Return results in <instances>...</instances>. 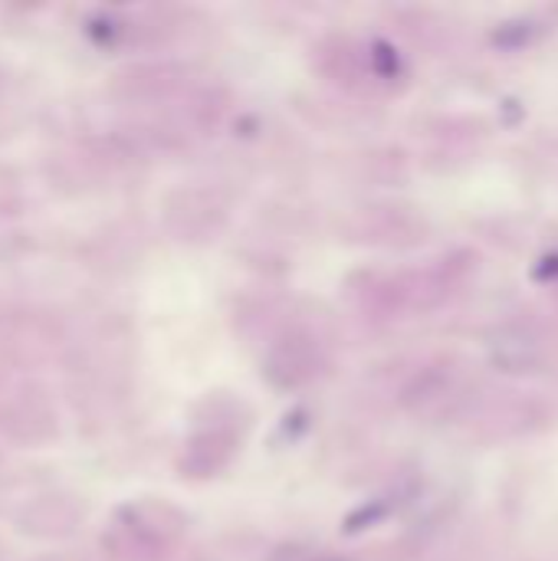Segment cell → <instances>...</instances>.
Here are the masks:
<instances>
[{
  "mask_svg": "<svg viewBox=\"0 0 558 561\" xmlns=\"http://www.w3.org/2000/svg\"><path fill=\"white\" fill-rule=\"evenodd\" d=\"M535 27L529 21H516V24H503V30H496V43L512 47V43H525V37H532Z\"/></svg>",
  "mask_w": 558,
  "mask_h": 561,
  "instance_id": "cell-1",
  "label": "cell"
}]
</instances>
